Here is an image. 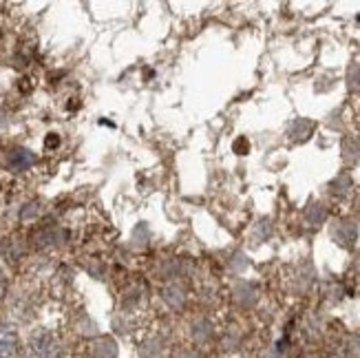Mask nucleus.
I'll list each match as a JSON object with an SVG mask.
<instances>
[{"label": "nucleus", "instance_id": "20e7f679", "mask_svg": "<svg viewBox=\"0 0 360 358\" xmlns=\"http://www.w3.org/2000/svg\"><path fill=\"white\" fill-rule=\"evenodd\" d=\"M44 144H47V148H55V146L60 144V138H58V135H49Z\"/></svg>", "mask_w": 360, "mask_h": 358}, {"label": "nucleus", "instance_id": "f03ea898", "mask_svg": "<svg viewBox=\"0 0 360 358\" xmlns=\"http://www.w3.org/2000/svg\"><path fill=\"white\" fill-rule=\"evenodd\" d=\"M36 164V155L27 148H11L7 153V166L11 171H27L29 166Z\"/></svg>", "mask_w": 360, "mask_h": 358}, {"label": "nucleus", "instance_id": "39448f33", "mask_svg": "<svg viewBox=\"0 0 360 358\" xmlns=\"http://www.w3.org/2000/svg\"><path fill=\"white\" fill-rule=\"evenodd\" d=\"M3 294H5V277L0 272V298H3Z\"/></svg>", "mask_w": 360, "mask_h": 358}, {"label": "nucleus", "instance_id": "7ed1b4c3", "mask_svg": "<svg viewBox=\"0 0 360 358\" xmlns=\"http://www.w3.org/2000/svg\"><path fill=\"white\" fill-rule=\"evenodd\" d=\"M18 354V338L9 330H0V358H13Z\"/></svg>", "mask_w": 360, "mask_h": 358}, {"label": "nucleus", "instance_id": "f257e3e1", "mask_svg": "<svg viewBox=\"0 0 360 358\" xmlns=\"http://www.w3.org/2000/svg\"><path fill=\"white\" fill-rule=\"evenodd\" d=\"M34 358H60V343L49 332H38L32 338Z\"/></svg>", "mask_w": 360, "mask_h": 358}]
</instances>
